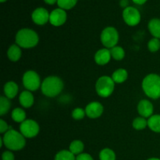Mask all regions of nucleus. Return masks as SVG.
<instances>
[{
    "instance_id": "f257e3e1",
    "label": "nucleus",
    "mask_w": 160,
    "mask_h": 160,
    "mask_svg": "<svg viewBox=\"0 0 160 160\" xmlns=\"http://www.w3.org/2000/svg\"><path fill=\"white\" fill-rule=\"evenodd\" d=\"M3 145L12 152L20 151L26 145V138L20 131L11 128L0 138V147Z\"/></svg>"
},
{
    "instance_id": "f03ea898",
    "label": "nucleus",
    "mask_w": 160,
    "mask_h": 160,
    "mask_svg": "<svg viewBox=\"0 0 160 160\" xmlns=\"http://www.w3.org/2000/svg\"><path fill=\"white\" fill-rule=\"evenodd\" d=\"M15 42L21 48H32L38 44L39 36L33 29L22 28L16 34Z\"/></svg>"
},
{
    "instance_id": "7ed1b4c3",
    "label": "nucleus",
    "mask_w": 160,
    "mask_h": 160,
    "mask_svg": "<svg viewBox=\"0 0 160 160\" xmlns=\"http://www.w3.org/2000/svg\"><path fill=\"white\" fill-rule=\"evenodd\" d=\"M63 88V81L59 77L48 76L42 81L41 91L46 97L54 98L62 92Z\"/></svg>"
},
{
    "instance_id": "20e7f679",
    "label": "nucleus",
    "mask_w": 160,
    "mask_h": 160,
    "mask_svg": "<svg viewBox=\"0 0 160 160\" xmlns=\"http://www.w3.org/2000/svg\"><path fill=\"white\" fill-rule=\"evenodd\" d=\"M142 88L147 97L152 99L160 98V76L149 73L142 80Z\"/></svg>"
},
{
    "instance_id": "39448f33",
    "label": "nucleus",
    "mask_w": 160,
    "mask_h": 160,
    "mask_svg": "<svg viewBox=\"0 0 160 160\" xmlns=\"http://www.w3.org/2000/svg\"><path fill=\"white\" fill-rule=\"evenodd\" d=\"M115 89V82L111 77L102 76L97 80L95 84V91L98 96L108 98L110 96Z\"/></svg>"
},
{
    "instance_id": "423d86ee",
    "label": "nucleus",
    "mask_w": 160,
    "mask_h": 160,
    "mask_svg": "<svg viewBox=\"0 0 160 160\" xmlns=\"http://www.w3.org/2000/svg\"><path fill=\"white\" fill-rule=\"evenodd\" d=\"M120 35L119 32L113 27H107L104 28L100 35V40L103 46L106 48H113L117 46L119 42Z\"/></svg>"
},
{
    "instance_id": "0eeeda50",
    "label": "nucleus",
    "mask_w": 160,
    "mask_h": 160,
    "mask_svg": "<svg viewBox=\"0 0 160 160\" xmlns=\"http://www.w3.org/2000/svg\"><path fill=\"white\" fill-rule=\"evenodd\" d=\"M22 83L26 90L35 92L41 88L42 81L38 73L34 70H28L25 72L22 78Z\"/></svg>"
},
{
    "instance_id": "6e6552de",
    "label": "nucleus",
    "mask_w": 160,
    "mask_h": 160,
    "mask_svg": "<svg viewBox=\"0 0 160 160\" xmlns=\"http://www.w3.org/2000/svg\"><path fill=\"white\" fill-rule=\"evenodd\" d=\"M40 131V127L38 122L31 119H27L25 121L20 123V132L25 138H35Z\"/></svg>"
},
{
    "instance_id": "1a4fd4ad",
    "label": "nucleus",
    "mask_w": 160,
    "mask_h": 160,
    "mask_svg": "<svg viewBox=\"0 0 160 160\" xmlns=\"http://www.w3.org/2000/svg\"><path fill=\"white\" fill-rule=\"evenodd\" d=\"M123 19L128 26H137L141 21V13L135 7L128 6L123 9Z\"/></svg>"
},
{
    "instance_id": "9d476101",
    "label": "nucleus",
    "mask_w": 160,
    "mask_h": 160,
    "mask_svg": "<svg viewBox=\"0 0 160 160\" xmlns=\"http://www.w3.org/2000/svg\"><path fill=\"white\" fill-rule=\"evenodd\" d=\"M86 116L90 119H98L102 115L104 107L99 102H92L85 107Z\"/></svg>"
},
{
    "instance_id": "9b49d317",
    "label": "nucleus",
    "mask_w": 160,
    "mask_h": 160,
    "mask_svg": "<svg viewBox=\"0 0 160 160\" xmlns=\"http://www.w3.org/2000/svg\"><path fill=\"white\" fill-rule=\"evenodd\" d=\"M50 13L46 9L42 7L37 8L31 14V19L35 24L42 26L49 21Z\"/></svg>"
},
{
    "instance_id": "f8f14e48",
    "label": "nucleus",
    "mask_w": 160,
    "mask_h": 160,
    "mask_svg": "<svg viewBox=\"0 0 160 160\" xmlns=\"http://www.w3.org/2000/svg\"><path fill=\"white\" fill-rule=\"evenodd\" d=\"M67 12L61 8L54 9L50 12L49 22L54 27H60L63 25L67 21Z\"/></svg>"
},
{
    "instance_id": "ddd939ff",
    "label": "nucleus",
    "mask_w": 160,
    "mask_h": 160,
    "mask_svg": "<svg viewBox=\"0 0 160 160\" xmlns=\"http://www.w3.org/2000/svg\"><path fill=\"white\" fill-rule=\"evenodd\" d=\"M137 109L140 117L148 119L153 115L154 106L149 100L142 99L138 104Z\"/></svg>"
},
{
    "instance_id": "4468645a",
    "label": "nucleus",
    "mask_w": 160,
    "mask_h": 160,
    "mask_svg": "<svg viewBox=\"0 0 160 160\" xmlns=\"http://www.w3.org/2000/svg\"><path fill=\"white\" fill-rule=\"evenodd\" d=\"M112 59L110 49L106 48H100L95 52L94 56L95 62L99 66H105L109 63Z\"/></svg>"
},
{
    "instance_id": "2eb2a0df",
    "label": "nucleus",
    "mask_w": 160,
    "mask_h": 160,
    "mask_svg": "<svg viewBox=\"0 0 160 160\" xmlns=\"http://www.w3.org/2000/svg\"><path fill=\"white\" fill-rule=\"evenodd\" d=\"M19 102L23 108H31L34 103V97L32 92L28 90L22 92L19 95Z\"/></svg>"
},
{
    "instance_id": "dca6fc26",
    "label": "nucleus",
    "mask_w": 160,
    "mask_h": 160,
    "mask_svg": "<svg viewBox=\"0 0 160 160\" xmlns=\"http://www.w3.org/2000/svg\"><path fill=\"white\" fill-rule=\"evenodd\" d=\"M3 92H4V96L8 98L9 99H12L15 98L19 92L18 84L15 81H8L4 84L3 87Z\"/></svg>"
},
{
    "instance_id": "f3484780",
    "label": "nucleus",
    "mask_w": 160,
    "mask_h": 160,
    "mask_svg": "<svg viewBox=\"0 0 160 160\" xmlns=\"http://www.w3.org/2000/svg\"><path fill=\"white\" fill-rule=\"evenodd\" d=\"M7 56L9 60L12 62H17L18 60H20L22 56L21 48L17 44L10 45L9 48H8Z\"/></svg>"
},
{
    "instance_id": "a211bd4d",
    "label": "nucleus",
    "mask_w": 160,
    "mask_h": 160,
    "mask_svg": "<svg viewBox=\"0 0 160 160\" xmlns=\"http://www.w3.org/2000/svg\"><path fill=\"white\" fill-rule=\"evenodd\" d=\"M115 84H123L128 80V72L123 68H119L112 73L111 76Z\"/></svg>"
},
{
    "instance_id": "6ab92c4d",
    "label": "nucleus",
    "mask_w": 160,
    "mask_h": 160,
    "mask_svg": "<svg viewBox=\"0 0 160 160\" xmlns=\"http://www.w3.org/2000/svg\"><path fill=\"white\" fill-rule=\"evenodd\" d=\"M148 28L150 34L154 38L160 39V19L153 18L148 22Z\"/></svg>"
},
{
    "instance_id": "aec40b11",
    "label": "nucleus",
    "mask_w": 160,
    "mask_h": 160,
    "mask_svg": "<svg viewBox=\"0 0 160 160\" xmlns=\"http://www.w3.org/2000/svg\"><path fill=\"white\" fill-rule=\"evenodd\" d=\"M11 118L16 123H23L27 120L26 112L23 108H15L11 112Z\"/></svg>"
},
{
    "instance_id": "412c9836",
    "label": "nucleus",
    "mask_w": 160,
    "mask_h": 160,
    "mask_svg": "<svg viewBox=\"0 0 160 160\" xmlns=\"http://www.w3.org/2000/svg\"><path fill=\"white\" fill-rule=\"evenodd\" d=\"M84 150V145L82 141L81 140H73L69 146V151L76 156L83 153Z\"/></svg>"
},
{
    "instance_id": "4be33fe9",
    "label": "nucleus",
    "mask_w": 160,
    "mask_h": 160,
    "mask_svg": "<svg viewBox=\"0 0 160 160\" xmlns=\"http://www.w3.org/2000/svg\"><path fill=\"white\" fill-rule=\"evenodd\" d=\"M148 127L152 131L160 133V115H152L148 119Z\"/></svg>"
},
{
    "instance_id": "5701e85b",
    "label": "nucleus",
    "mask_w": 160,
    "mask_h": 160,
    "mask_svg": "<svg viewBox=\"0 0 160 160\" xmlns=\"http://www.w3.org/2000/svg\"><path fill=\"white\" fill-rule=\"evenodd\" d=\"M11 108V102L10 99L6 98V96L0 97V116L6 115V113L9 112Z\"/></svg>"
},
{
    "instance_id": "b1692460",
    "label": "nucleus",
    "mask_w": 160,
    "mask_h": 160,
    "mask_svg": "<svg viewBox=\"0 0 160 160\" xmlns=\"http://www.w3.org/2000/svg\"><path fill=\"white\" fill-rule=\"evenodd\" d=\"M132 127L137 131H142L148 127V120L142 117H138L133 120Z\"/></svg>"
},
{
    "instance_id": "393cba45",
    "label": "nucleus",
    "mask_w": 160,
    "mask_h": 160,
    "mask_svg": "<svg viewBox=\"0 0 160 160\" xmlns=\"http://www.w3.org/2000/svg\"><path fill=\"white\" fill-rule=\"evenodd\" d=\"M110 52L112 59L117 61L122 60L125 57L124 49H123V47L119 46V45H117V46L110 48Z\"/></svg>"
},
{
    "instance_id": "a878e982",
    "label": "nucleus",
    "mask_w": 160,
    "mask_h": 160,
    "mask_svg": "<svg viewBox=\"0 0 160 160\" xmlns=\"http://www.w3.org/2000/svg\"><path fill=\"white\" fill-rule=\"evenodd\" d=\"M100 160H116L117 156L115 152L109 148H105L99 152Z\"/></svg>"
},
{
    "instance_id": "bb28decb",
    "label": "nucleus",
    "mask_w": 160,
    "mask_h": 160,
    "mask_svg": "<svg viewBox=\"0 0 160 160\" xmlns=\"http://www.w3.org/2000/svg\"><path fill=\"white\" fill-rule=\"evenodd\" d=\"M54 160H76V156L69 150H61L56 153Z\"/></svg>"
},
{
    "instance_id": "cd10ccee",
    "label": "nucleus",
    "mask_w": 160,
    "mask_h": 160,
    "mask_svg": "<svg viewBox=\"0 0 160 160\" xmlns=\"http://www.w3.org/2000/svg\"><path fill=\"white\" fill-rule=\"evenodd\" d=\"M78 0H58L57 4L59 8L62 9H70L74 7Z\"/></svg>"
},
{
    "instance_id": "c85d7f7f",
    "label": "nucleus",
    "mask_w": 160,
    "mask_h": 160,
    "mask_svg": "<svg viewBox=\"0 0 160 160\" xmlns=\"http://www.w3.org/2000/svg\"><path fill=\"white\" fill-rule=\"evenodd\" d=\"M148 49L151 52H156L160 49V39L153 38L148 42Z\"/></svg>"
},
{
    "instance_id": "c756f323",
    "label": "nucleus",
    "mask_w": 160,
    "mask_h": 160,
    "mask_svg": "<svg viewBox=\"0 0 160 160\" xmlns=\"http://www.w3.org/2000/svg\"><path fill=\"white\" fill-rule=\"evenodd\" d=\"M86 112L85 109H82V108H75L73 111H72V118L75 120H81L85 117Z\"/></svg>"
},
{
    "instance_id": "7c9ffc66",
    "label": "nucleus",
    "mask_w": 160,
    "mask_h": 160,
    "mask_svg": "<svg viewBox=\"0 0 160 160\" xmlns=\"http://www.w3.org/2000/svg\"><path fill=\"white\" fill-rule=\"evenodd\" d=\"M9 129H11V127L9 126L7 122L5 121L3 119L0 120V133L1 134H5L7 132Z\"/></svg>"
},
{
    "instance_id": "2f4dec72",
    "label": "nucleus",
    "mask_w": 160,
    "mask_h": 160,
    "mask_svg": "<svg viewBox=\"0 0 160 160\" xmlns=\"http://www.w3.org/2000/svg\"><path fill=\"white\" fill-rule=\"evenodd\" d=\"M2 160H15V156H14L13 152L10 150H6L3 152L2 155Z\"/></svg>"
},
{
    "instance_id": "473e14b6",
    "label": "nucleus",
    "mask_w": 160,
    "mask_h": 160,
    "mask_svg": "<svg viewBox=\"0 0 160 160\" xmlns=\"http://www.w3.org/2000/svg\"><path fill=\"white\" fill-rule=\"evenodd\" d=\"M76 160H94V159L88 153L83 152L76 156Z\"/></svg>"
},
{
    "instance_id": "72a5a7b5",
    "label": "nucleus",
    "mask_w": 160,
    "mask_h": 160,
    "mask_svg": "<svg viewBox=\"0 0 160 160\" xmlns=\"http://www.w3.org/2000/svg\"><path fill=\"white\" fill-rule=\"evenodd\" d=\"M128 4H129L128 0H121V1H120V6L123 8H124V9L125 8L128 7Z\"/></svg>"
},
{
    "instance_id": "f704fd0d",
    "label": "nucleus",
    "mask_w": 160,
    "mask_h": 160,
    "mask_svg": "<svg viewBox=\"0 0 160 160\" xmlns=\"http://www.w3.org/2000/svg\"><path fill=\"white\" fill-rule=\"evenodd\" d=\"M132 1L138 5H142L146 2L147 0H132Z\"/></svg>"
},
{
    "instance_id": "c9c22d12",
    "label": "nucleus",
    "mask_w": 160,
    "mask_h": 160,
    "mask_svg": "<svg viewBox=\"0 0 160 160\" xmlns=\"http://www.w3.org/2000/svg\"><path fill=\"white\" fill-rule=\"evenodd\" d=\"M47 4H49V5H53L55 4L56 2H57L58 0H44Z\"/></svg>"
},
{
    "instance_id": "e433bc0d",
    "label": "nucleus",
    "mask_w": 160,
    "mask_h": 160,
    "mask_svg": "<svg viewBox=\"0 0 160 160\" xmlns=\"http://www.w3.org/2000/svg\"><path fill=\"white\" fill-rule=\"evenodd\" d=\"M146 160H160V158L152 157V158H149V159H146Z\"/></svg>"
},
{
    "instance_id": "4c0bfd02",
    "label": "nucleus",
    "mask_w": 160,
    "mask_h": 160,
    "mask_svg": "<svg viewBox=\"0 0 160 160\" xmlns=\"http://www.w3.org/2000/svg\"><path fill=\"white\" fill-rule=\"evenodd\" d=\"M6 0H0V2H6Z\"/></svg>"
}]
</instances>
